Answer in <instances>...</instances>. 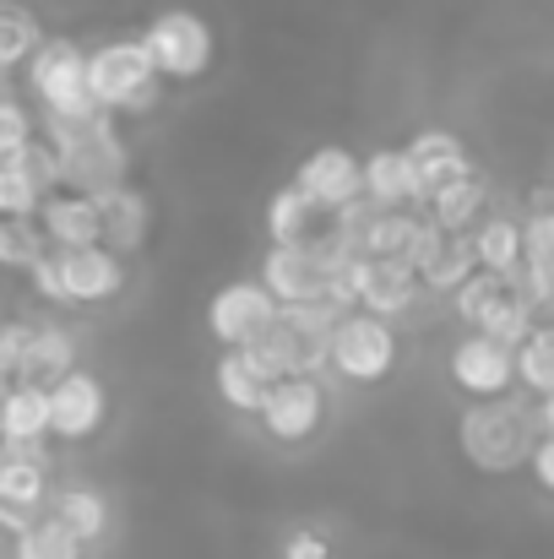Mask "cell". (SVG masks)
I'll return each instance as SVG.
<instances>
[{"label":"cell","instance_id":"cell-19","mask_svg":"<svg viewBox=\"0 0 554 559\" xmlns=\"http://www.w3.org/2000/svg\"><path fill=\"white\" fill-rule=\"evenodd\" d=\"M0 506H49V451L27 440H0Z\"/></svg>","mask_w":554,"mask_h":559},{"label":"cell","instance_id":"cell-13","mask_svg":"<svg viewBox=\"0 0 554 559\" xmlns=\"http://www.w3.org/2000/svg\"><path fill=\"white\" fill-rule=\"evenodd\" d=\"M60 283H66V310H98V305H115L126 294L131 272H126V261L115 250L93 245V250H66L60 255Z\"/></svg>","mask_w":554,"mask_h":559},{"label":"cell","instance_id":"cell-22","mask_svg":"<svg viewBox=\"0 0 554 559\" xmlns=\"http://www.w3.org/2000/svg\"><path fill=\"white\" fill-rule=\"evenodd\" d=\"M82 549H93L98 538H109V522H115V511H109V500H104V489H87V484H71V489H49V506H44Z\"/></svg>","mask_w":554,"mask_h":559},{"label":"cell","instance_id":"cell-17","mask_svg":"<svg viewBox=\"0 0 554 559\" xmlns=\"http://www.w3.org/2000/svg\"><path fill=\"white\" fill-rule=\"evenodd\" d=\"M38 228H44L49 250H60V255H66V250H93V245L104 239V228H98V201H93V195H71V190L44 195Z\"/></svg>","mask_w":554,"mask_h":559},{"label":"cell","instance_id":"cell-44","mask_svg":"<svg viewBox=\"0 0 554 559\" xmlns=\"http://www.w3.org/2000/svg\"><path fill=\"white\" fill-rule=\"evenodd\" d=\"M0 98H11V87H5V76H0Z\"/></svg>","mask_w":554,"mask_h":559},{"label":"cell","instance_id":"cell-31","mask_svg":"<svg viewBox=\"0 0 554 559\" xmlns=\"http://www.w3.org/2000/svg\"><path fill=\"white\" fill-rule=\"evenodd\" d=\"M49 255L38 217H0V272H33Z\"/></svg>","mask_w":554,"mask_h":559},{"label":"cell","instance_id":"cell-35","mask_svg":"<svg viewBox=\"0 0 554 559\" xmlns=\"http://www.w3.org/2000/svg\"><path fill=\"white\" fill-rule=\"evenodd\" d=\"M522 266L554 288V212H528L522 217Z\"/></svg>","mask_w":554,"mask_h":559},{"label":"cell","instance_id":"cell-14","mask_svg":"<svg viewBox=\"0 0 554 559\" xmlns=\"http://www.w3.org/2000/svg\"><path fill=\"white\" fill-rule=\"evenodd\" d=\"M239 354L267 374L272 385H278V380H299V374H316V380L327 374V354H321V348H310V343L283 321V310H278V316H272V321H267V326H261Z\"/></svg>","mask_w":554,"mask_h":559},{"label":"cell","instance_id":"cell-4","mask_svg":"<svg viewBox=\"0 0 554 559\" xmlns=\"http://www.w3.org/2000/svg\"><path fill=\"white\" fill-rule=\"evenodd\" d=\"M87 93L104 115H153L164 104V82L142 49V38H104L87 49Z\"/></svg>","mask_w":554,"mask_h":559},{"label":"cell","instance_id":"cell-29","mask_svg":"<svg viewBox=\"0 0 554 559\" xmlns=\"http://www.w3.org/2000/svg\"><path fill=\"white\" fill-rule=\"evenodd\" d=\"M473 272H479V261H473L468 234H446V239L435 245V255L419 266V283H424V294H457Z\"/></svg>","mask_w":554,"mask_h":559},{"label":"cell","instance_id":"cell-41","mask_svg":"<svg viewBox=\"0 0 554 559\" xmlns=\"http://www.w3.org/2000/svg\"><path fill=\"white\" fill-rule=\"evenodd\" d=\"M283 559H332V544H327L321 533H294V538L283 544Z\"/></svg>","mask_w":554,"mask_h":559},{"label":"cell","instance_id":"cell-18","mask_svg":"<svg viewBox=\"0 0 554 559\" xmlns=\"http://www.w3.org/2000/svg\"><path fill=\"white\" fill-rule=\"evenodd\" d=\"M98 228H104L98 245L115 250L120 261H131V255L148 245V234H153V201H148L137 186L109 190V195L98 201Z\"/></svg>","mask_w":554,"mask_h":559},{"label":"cell","instance_id":"cell-40","mask_svg":"<svg viewBox=\"0 0 554 559\" xmlns=\"http://www.w3.org/2000/svg\"><path fill=\"white\" fill-rule=\"evenodd\" d=\"M27 283H33V294L44 299V305H55V310H66V283H60V255L49 250L33 272H27Z\"/></svg>","mask_w":554,"mask_h":559},{"label":"cell","instance_id":"cell-12","mask_svg":"<svg viewBox=\"0 0 554 559\" xmlns=\"http://www.w3.org/2000/svg\"><path fill=\"white\" fill-rule=\"evenodd\" d=\"M109 418V391L93 370H71L60 385H49V440H93Z\"/></svg>","mask_w":554,"mask_h":559},{"label":"cell","instance_id":"cell-37","mask_svg":"<svg viewBox=\"0 0 554 559\" xmlns=\"http://www.w3.org/2000/svg\"><path fill=\"white\" fill-rule=\"evenodd\" d=\"M38 206H44V190L33 186L16 164H5L0 169V217H38Z\"/></svg>","mask_w":554,"mask_h":559},{"label":"cell","instance_id":"cell-28","mask_svg":"<svg viewBox=\"0 0 554 559\" xmlns=\"http://www.w3.org/2000/svg\"><path fill=\"white\" fill-rule=\"evenodd\" d=\"M321 228H327V217L294 186L272 190V201H267V239H272V245H310Z\"/></svg>","mask_w":554,"mask_h":559},{"label":"cell","instance_id":"cell-5","mask_svg":"<svg viewBox=\"0 0 554 559\" xmlns=\"http://www.w3.org/2000/svg\"><path fill=\"white\" fill-rule=\"evenodd\" d=\"M142 49L158 71V82H201L217 60V33L201 11L190 5H175V11H158L142 33Z\"/></svg>","mask_w":554,"mask_h":559},{"label":"cell","instance_id":"cell-38","mask_svg":"<svg viewBox=\"0 0 554 559\" xmlns=\"http://www.w3.org/2000/svg\"><path fill=\"white\" fill-rule=\"evenodd\" d=\"M16 169H22V175H27L33 186L44 190V195H55V190H60V158H55V147H49L44 136H38L33 147H22Z\"/></svg>","mask_w":554,"mask_h":559},{"label":"cell","instance_id":"cell-25","mask_svg":"<svg viewBox=\"0 0 554 559\" xmlns=\"http://www.w3.org/2000/svg\"><path fill=\"white\" fill-rule=\"evenodd\" d=\"M217 402H228L234 413H250V418H261V407H267V391H272V380L256 370L239 348H228V354H217Z\"/></svg>","mask_w":554,"mask_h":559},{"label":"cell","instance_id":"cell-3","mask_svg":"<svg viewBox=\"0 0 554 559\" xmlns=\"http://www.w3.org/2000/svg\"><path fill=\"white\" fill-rule=\"evenodd\" d=\"M27 98L38 104V126H87L104 109L87 93V49L66 33H49L38 55L22 66Z\"/></svg>","mask_w":554,"mask_h":559},{"label":"cell","instance_id":"cell-27","mask_svg":"<svg viewBox=\"0 0 554 559\" xmlns=\"http://www.w3.org/2000/svg\"><path fill=\"white\" fill-rule=\"evenodd\" d=\"M44 38H49V33H44V22H38L33 5H22V0H0V76L22 71V66L38 55Z\"/></svg>","mask_w":554,"mask_h":559},{"label":"cell","instance_id":"cell-9","mask_svg":"<svg viewBox=\"0 0 554 559\" xmlns=\"http://www.w3.org/2000/svg\"><path fill=\"white\" fill-rule=\"evenodd\" d=\"M278 316V299L256 283V277H234V283H223L212 299H207V332H212V343L228 354V348H245L267 321Z\"/></svg>","mask_w":554,"mask_h":559},{"label":"cell","instance_id":"cell-39","mask_svg":"<svg viewBox=\"0 0 554 559\" xmlns=\"http://www.w3.org/2000/svg\"><path fill=\"white\" fill-rule=\"evenodd\" d=\"M27 332H33V321H5L0 326V385H16L22 354H27Z\"/></svg>","mask_w":554,"mask_h":559},{"label":"cell","instance_id":"cell-45","mask_svg":"<svg viewBox=\"0 0 554 559\" xmlns=\"http://www.w3.org/2000/svg\"><path fill=\"white\" fill-rule=\"evenodd\" d=\"M5 391H11V385H0V407H5Z\"/></svg>","mask_w":554,"mask_h":559},{"label":"cell","instance_id":"cell-7","mask_svg":"<svg viewBox=\"0 0 554 559\" xmlns=\"http://www.w3.org/2000/svg\"><path fill=\"white\" fill-rule=\"evenodd\" d=\"M294 190L332 223L338 212H349L354 201H365L359 153H349V147H316V153H305L299 169H294Z\"/></svg>","mask_w":554,"mask_h":559},{"label":"cell","instance_id":"cell-6","mask_svg":"<svg viewBox=\"0 0 554 559\" xmlns=\"http://www.w3.org/2000/svg\"><path fill=\"white\" fill-rule=\"evenodd\" d=\"M402 359V343H397V326L391 321H375L365 310L343 316L332 326V343H327V370L349 385H380L386 374L397 370Z\"/></svg>","mask_w":554,"mask_h":559},{"label":"cell","instance_id":"cell-8","mask_svg":"<svg viewBox=\"0 0 554 559\" xmlns=\"http://www.w3.org/2000/svg\"><path fill=\"white\" fill-rule=\"evenodd\" d=\"M327 385L316 374H299V380H278L267 391V407H261V429L278 440V445H305L321 435L327 424Z\"/></svg>","mask_w":554,"mask_h":559},{"label":"cell","instance_id":"cell-20","mask_svg":"<svg viewBox=\"0 0 554 559\" xmlns=\"http://www.w3.org/2000/svg\"><path fill=\"white\" fill-rule=\"evenodd\" d=\"M424 299V283L408 261H369L365 283H359V310L375 321H397Z\"/></svg>","mask_w":554,"mask_h":559},{"label":"cell","instance_id":"cell-23","mask_svg":"<svg viewBox=\"0 0 554 559\" xmlns=\"http://www.w3.org/2000/svg\"><path fill=\"white\" fill-rule=\"evenodd\" d=\"M468 245H473L479 272H490V277H511V272L522 266V217L484 212V217L468 228Z\"/></svg>","mask_w":554,"mask_h":559},{"label":"cell","instance_id":"cell-43","mask_svg":"<svg viewBox=\"0 0 554 559\" xmlns=\"http://www.w3.org/2000/svg\"><path fill=\"white\" fill-rule=\"evenodd\" d=\"M528 467H533L539 489H550V495H554V435H544V440L533 445V462H528Z\"/></svg>","mask_w":554,"mask_h":559},{"label":"cell","instance_id":"cell-11","mask_svg":"<svg viewBox=\"0 0 554 559\" xmlns=\"http://www.w3.org/2000/svg\"><path fill=\"white\" fill-rule=\"evenodd\" d=\"M446 370H451V385L468 391L473 402H495V396H511L517 391V354L500 348V343H490V337H479V332H468L451 348Z\"/></svg>","mask_w":554,"mask_h":559},{"label":"cell","instance_id":"cell-10","mask_svg":"<svg viewBox=\"0 0 554 559\" xmlns=\"http://www.w3.org/2000/svg\"><path fill=\"white\" fill-rule=\"evenodd\" d=\"M272 299H278V310L283 305H310V299H327V283H332V272H327V261H321V250H316V239L310 245H272L267 255H261V277H256Z\"/></svg>","mask_w":554,"mask_h":559},{"label":"cell","instance_id":"cell-32","mask_svg":"<svg viewBox=\"0 0 554 559\" xmlns=\"http://www.w3.org/2000/svg\"><path fill=\"white\" fill-rule=\"evenodd\" d=\"M11 559H87V549H82V544H76L49 511H44V516L11 544Z\"/></svg>","mask_w":554,"mask_h":559},{"label":"cell","instance_id":"cell-30","mask_svg":"<svg viewBox=\"0 0 554 559\" xmlns=\"http://www.w3.org/2000/svg\"><path fill=\"white\" fill-rule=\"evenodd\" d=\"M517 385L522 396H554V326H533V337L517 348Z\"/></svg>","mask_w":554,"mask_h":559},{"label":"cell","instance_id":"cell-1","mask_svg":"<svg viewBox=\"0 0 554 559\" xmlns=\"http://www.w3.org/2000/svg\"><path fill=\"white\" fill-rule=\"evenodd\" d=\"M539 440H544L539 402L522 396V391L495 396V402H473L457 418V445H462V456L479 473H517V467H528Z\"/></svg>","mask_w":554,"mask_h":559},{"label":"cell","instance_id":"cell-33","mask_svg":"<svg viewBox=\"0 0 554 559\" xmlns=\"http://www.w3.org/2000/svg\"><path fill=\"white\" fill-rule=\"evenodd\" d=\"M506 294H511V288H506V277L473 272V277H468V283H462V288L451 294V316H457V321H462L468 332H479V326H484V316H490V310H495V305H500Z\"/></svg>","mask_w":554,"mask_h":559},{"label":"cell","instance_id":"cell-21","mask_svg":"<svg viewBox=\"0 0 554 559\" xmlns=\"http://www.w3.org/2000/svg\"><path fill=\"white\" fill-rule=\"evenodd\" d=\"M71 370H82V365H76V337H71V326H60V321H33L27 354H22V374H16V380L49 391V385H60Z\"/></svg>","mask_w":554,"mask_h":559},{"label":"cell","instance_id":"cell-34","mask_svg":"<svg viewBox=\"0 0 554 559\" xmlns=\"http://www.w3.org/2000/svg\"><path fill=\"white\" fill-rule=\"evenodd\" d=\"M533 326H539V321H533V310H528L522 299H511V294H506V299L484 316L479 337H490V343H500V348H511V354H517V348L533 337Z\"/></svg>","mask_w":554,"mask_h":559},{"label":"cell","instance_id":"cell-2","mask_svg":"<svg viewBox=\"0 0 554 559\" xmlns=\"http://www.w3.org/2000/svg\"><path fill=\"white\" fill-rule=\"evenodd\" d=\"M44 142L60 158V190L104 201L109 190L131 186V142L120 136L115 115H98L87 126H44Z\"/></svg>","mask_w":554,"mask_h":559},{"label":"cell","instance_id":"cell-15","mask_svg":"<svg viewBox=\"0 0 554 559\" xmlns=\"http://www.w3.org/2000/svg\"><path fill=\"white\" fill-rule=\"evenodd\" d=\"M408 164H413V175H419V190H424V201L435 195V190H446L451 180H462V175H473L479 164L468 158V147H462V136L457 131H440V126H429V131H419L408 147Z\"/></svg>","mask_w":554,"mask_h":559},{"label":"cell","instance_id":"cell-42","mask_svg":"<svg viewBox=\"0 0 554 559\" xmlns=\"http://www.w3.org/2000/svg\"><path fill=\"white\" fill-rule=\"evenodd\" d=\"M38 516H44V511H33V506H0V533L16 544V538H22V533H27Z\"/></svg>","mask_w":554,"mask_h":559},{"label":"cell","instance_id":"cell-16","mask_svg":"<svg viewBox=\"0 0 554 559\" xmlns=\"http://www.w3.org/2000/svg\"><path fill=\"white\" fill-rule=\"evenodd\" d=\"M359 175H365V201L380 212H419L424 206L419 175H413L402 147H375L369 158H359Z\"/></svg>","mask_w":554,"mask_h":559},{"label":"cell","instance_id":"cell-36","mask_svg":"<svg viewBox=\"0 0 554 559\" xmlns=\"http://www.w3.org/2000/svg\"><path fill=\"white\" fill-rule=\"evenodd\" d=\"M38 142V115L22 98H0V169L22 158V147Z\"/></svg>","mask_w":554,"mask_h":559},{"label":"cell","instance_id":"cell-24","mask_svg":"<svg viewBox=\"0 0 554 559\" xmlns=\"http://www.w3.org/2000/svg\"><path fill=\"white\" fill-rule=\"evenodd\" d=\"M484 206H490V180H484V169H473V175L451 180L446 190H435V195L424 201V217H429L440 234H468V228L484 217Z\"/></svg>","mask_w":554,"mask_h":559},{"label":"cell","instance_id":"cell-26","mask_svg":"<svg viewBox=\"0 0 554 559\" xmlns=\"http://www.w3.org/2000/svg\"><path fill=\"white\" fill-rule=\"evenodd\" d=\"M0 440H27V445H44V440H49V391H44V385L16 380V385L5 391Z\"/></svg>","mask_w":554,"mask_h":559}]
</instances>
